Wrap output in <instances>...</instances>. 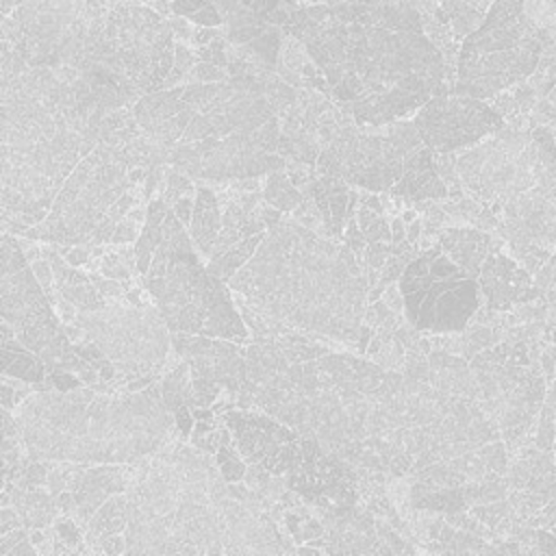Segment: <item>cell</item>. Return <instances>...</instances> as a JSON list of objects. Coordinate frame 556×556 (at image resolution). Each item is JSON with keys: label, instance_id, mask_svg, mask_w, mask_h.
<instances>
[{"label": "cell", "instance_id": "obj_2", "mask_svg": "<svg viewBox=\"0 0 556 556\" xmlns=\"http://www.w3.org/2000/svg\"><path fill=\"white\" fill-rule=\"evenodd\" d=\"M228 285L267 319L276 337L302 330L354 348L371 289L345 243L295 219L271 226Z\"/></svg>", "mask_w": 556, "mask_h": 556}, {"label": "cell", "instance_id": "obj_8", "mask_svg": "<svg viewBox=\"0 0 556 556\" xmlns=\"http://www.w3.org/2000/svg\"><path fill=\"white\" fill-rule=\"evenodd\" d=\"M0 258V313L13 326L15 339L46 363L48 374L74 371L85 384L98 382L100 371L76 354L54 304L11 232H2Z\"/></svg>", "mask_w": 556, "mask_h": 556}, {"label": "cell", "instance_id": "obj_39", "mask_svg": "<svg viewBox=\"0 0 556 556\" xmlns=\"http://www.w3.org/2000/svg\"><path fill=\"white\" fill-rule=\"evenodd\" d=\"M345 232H343V243L356 254V258L363 263V252L367 248V239L356 222V213L354 215H348V222H345Z\"/></svg>", "mask_w": 556, "mask_h": 556}, {"label": "cell", "instance_id": "obj_45", "mask_svg": "<svg viewBox=\"0 0 556 556\" xmlns=\"http://www.w3.org/2000/svg\"><path fill=\"white\" fill-rule=\"evenodd\" d=\"M28 539V528L26 526H20L7 534H0V556H7L20 541Z\"/></svg>", "mask_w": 556, "mask_h": 556}, {"label": "cell", "instance_id": "obj_1", "mask_svg": "<svg viewBox=\"0 0 556 556\" xmlns=\"http://www.w3.org/2000/svg\"><path fill=\"white\" fill-rule=\"evenodd\" d=\"M358 126H384L450 93L447 65L413 0H345L293 11L282 26Z\"/></svg>", "mask_w": 556, "mask_h": 556}, {"label": "cell", "instance_id": "obj_36", "mask_svg": "<svg viewBox=\"0 0 556 556\" xmlns=\"http://www.w3.org/2000/svg\"><path fill=\"white\" fill-rule=\"evenodd\" d=\"M193 178H187L182 172L178 169H167L165 172V187H163V200L167 202V206H174L176 200H180L182 195H189L193 189Z\"/></svg>", "mask_w": 556, "mask_h": 556}, {"label": "cell", "instance_id": "obj_51", "mask_svg": "<svg viewBox=\"0 0 556 556\" xmlns=\"http://www.w3.org/2000/svg\"><path fill=\"white\" fill-rule=\"evenodd\" d=\"M2 408H15V387L7 376H2Z\"/></svg>", "mask_w": 556, "mask_h": 556}, {"label": "cell", "instance_id": "obj_13", "mask_svg": "<svg viewBox=\"0 0 556 556\" xmlns=\"http://www.w3.org/2000/svg\"><path fill=\"white\" fill-rule=\"evenodd\" d=\"M76 324L115 365L113 382L126 389L139 376L163 374L172 348V330L152 306L106 304L100 311H78Z\"/></svg>", "mask_w": 556, "mask_h": 556}, {"label": "cell", "instance_id": "obj_50", "mask_svg": "<svg viewBox=\"0 0 556 556\" xmlns=\"http://www.w3.org/2000/svg\"><path fill=\"white\" fill-rule=\"evenodd\" d=\"M382 300H384L395 313H402V308H404V295H402V291H400V285L391 282V285L387 287Z\"/></svg>", "mask_w": 556, "mask_h": 556}, {"label": "cell", "instance_id": "obj_29", "mask_svg": "<svg viewBox=\"0 0 556 556\" xmlns=\"http://www.w3.org/2000/svg\"><path fill=\"white\" fill-rule=\"evenodd\" d=\"M172 206H167V202L163 198H152L148 202V217L146 224L141 228L139 239L135 241V256H137V276H146L152 263V254L161 241V228H163V219L167 215Z\"/></svg>", "mask_w": 556, "mask_h": 556}, {"label": "cell", "instance_id": "obj_37", "mask_svg": "<svg viewBox=\"0 0 556 556\" xmlns=\"http://www.w3.org/2000/svg\"><path fill=\"white\" fill-rule=\"evenodd\" d=\"M46 480H48V460L30 458V463L24 467L22 476L13 484L22 489H37V486H46Z\"/></svg>", "mask_w": 556, "mask_h": 556}, {"label": "cell", "instance_id": "obj_3", "mask_svg": "<svg viewBox=\"0 0 556 556\" xmlns=\"http://www.w3.org/2000/svg\"><path fill=\"white\" fill-rule=\"evenodd\" d=\"M15 419L30 458L87 465L139 463L176 430L161 380L117 393H98L89 384L33 391L15 406Z\"/></svg>", "mask_w": 556, "mask_h": 556}, {"label": "cell", "instance_id": "obj_23", "mask_svg": "<svg viewBox=\"0 0 556 556\" xmlns=\"http://www.w3.org/2000/svg\"><path fill=\"white\" fill-rule=\"evenodd\" d=\"M439 243L443 245V252L473 278L480 276L486 256L497 250L495 241L478 228H443L439 232Z\"/></svg>", "mask_w": 556, "mask_h": 556}, {"label": "cell", "instance_id": "obj_35", "mask_svg": "<svg viewBox=\"0 0 556 556\" xmlns=\"http://www.w3.org/2000/svg\"><path fill=\"white\" fill-rule=\"evenodd\" d=\"M146 217H148V208H141V206H135L128 211V215L115 226V232H113V239L111 243L115 245H124V243H135L139 239V228H143L146 224Z\"/></svg>", "mask_w": 556, "mask_h": 556}, {"label": "cell", "instance_id": "obj_55", "mask_svg": "<svg viewBox=\"0 0 556 556\" xmlns=\"http://www.w3.org/2000/svg\"><path fill=\"white\" fill-rule=\"evenodd\" d=\"M413 2H415V0H413Z\"/></svg>", "mask_w": 556, "mask_h": 556}, {"label": "cell", "instance_id": "obj_11", "mask_svg": "<svg viewBox=\"0 0 556 556\" xmlns=\"http://www.w3.org/2000/svg\"><path fill=\"white\" fill-rule=\"evenodd\" d=\"M130 165L119 150L109 143H98L87 154L56 193L48 217L26 228L24 237L59 245L91 248L96 228L104 222L111 206L132 187Z\"/></svg>", "mask_w": 556, "mask_h": 556}, {"label": "cell", "instance_id": "obj_14", "mask_svg": "<svg viewBox=\"0 0 556 556\" xmlns=\"http://www.w3.org/2000/svg\"><path fill=\"white\" fill-rule=\"evenodd\" d=\"M480 389V404L497 424L508 445L517 443L532 424L541 400L543 380L521 343H500L471 358Z\"/></svg>", "mask_w": 556, "mask_h": 556}, {"label": "cell", "instance_id": "obj_40", "mask_svg": "<svg viewBox=\"0 0 556 556\" xmlns=\"http://www.w3.org/2000/svg\"><path fill=\"white\" fill-rule=\"evenodd\" d=\"M391 256V243L387 241H371L367 243L365 252H363V267H371V269H382L387 258Z\"/></svg>", "mask_w": 556, "mask_h": 556}, {"label": "cell", "instance_id": "obj_22", "mask_svg": "<svg viewBox=\"0 0 556 556\" xmlns=\"http://www.w3.org/2000/svg\"><path fill=\"white\" fill-rule=\"evenodd\" d=\"M389 193L393 198H400L406 202L443 200L450 195L447 185L443 182V178L437 172L434 152L426 143L406 154L404 174Z\"/></svg>", "mask_w": 556, "mask_h": 556}, {"label": "cell", "instance_id": "obj_10", "mask_svg": "<svg viewBox=\"0 0 556 556\" xmlns=\"http://www.w3.org/2000/svg\"><path fill=\"white\" fill-rule=\"evenodd\" d=\"M556 167V146L545 128L532 132L502 126L491 139L456 156L463 187L482 204L502 211L508 202L536 187Z\"/></svg>", "mask_w": 556, "mask_h": 556}, {"label": "cell", "instance_id": "obj_33", "mask_svg": "<svg viewBox=\"0 0 556 556\" xmlns=\"http://www.w3.org/2000/svg\"><path fill=\"white\" fill-rule=\"evenodd\" d=\"M356 222H358L367 243H371V241H387V243H391V239H393L391 224L387 222L384 213H378V211H374V208H369V206L358 202V206H356Z\"/></svg>", "mask_w": 556, "mask_h": 556}, {"label": "cell", "instance_id": "obj_34", "mask_svg": "<svg viewBox=\"0 0 556 556\" xmlns=\"http://www.w3.org/2000/svg\"><path fill=\"white\" fill-rule=\"evenodd\" d=\"M215 460H217V467H219V471H222V476H224L226 482H241V480H243L245 469H248V463H245V458L241 456V452L237 450L235 441L222 445V447L215 452Z\"/></svg>", "mask_w": 556, "mask_h": 556}, {"label": "cell", "instance_id": "obj_49", "mask_svg": "<svg viewBox=\"0 0 556 556\" xmlns=\"http://www.w3.org/2000/svg\"><path fill=\"white\" fill-rule=\"evenodd\" d=\"M174 419H176V428L180 430L182 437H191V424H193V413L189 406H182L174 413Z\"/></svg>", "mask_w": 556, "mask_h": 556}, {"label": "cell", "instance_id": "obj_30", "mask_svg": "<svg viewBox=\"0 0 556 556\" xmlns=\"http://www.w3.org/2000/svg\"><path fill=\"white\" fill-rule=\"evenodd\" d=\"M265 235H267V232L252 235V237H248V239H243V241L230 245L228 250H224V252L211 256V258H208V265H206L208 271H211L213 276H217V278H222V280L228 282V280L254 256V252H256L258 245L263 243Z\"/></svg>", "mask_w": 556, "mask_h": 556}, {"label": "cell", "instance_id": "obj_31", "mask_svg": "<svg viewBox=\"0 0 556 556\" xmlns=\"http://www.w3.org/2000/svg\"><path fill=\"white\" fill-rule=\"evenodd\" d=\"M163 402L165 406L176 413L182 406L193 408V387H191V369L185 358H180L174 367H169L161 378Z\"/></svg>", "mask_w": 556, "mask_h": 556}, {"label": "cell", "instance_id": "obj_19", "mask_svg": "<svg viewBox=\"0 0 556 556\" xmlns=\"http://www.w3.org/2000/svg\"><path fill=\"white\" fill-rule=\"evenodd\" d=\"M219 526L226 554L295 552L267 510L254 513L250 506L230 495L219 500Z\"/></svg>", "mask_w": 556, "mask_h": 556}, {"label": "cell", "instance_id": "obj_5", "mask_svg": "<svg viewBox=\"0 0 556 556\" xmlns=\"http://www.w3.org/2000/svg\"><path fill=\"white\" fill-rule=\"evenodd\" d=\"M191 235L167 211L161 241L152 254L143 285L154 298L161 317L172 332H191L243 343L250 334L226 280L202 265L191 245Z\"/></svg>", "mask_w": 556, "mask_h": 556}, {"label": "cell", "instance_id": "obj_47", "mask_svg": "<svg viewBox=\"0 0 556 556\" xmlns=\"http://www.w3.org/2000/svg\"><path fill=\"white\" fill-rule=\"evenodd\" d=\"M20 526H24L20 513L11 506H2V510H0V534H7V532H11Z\"/></svg>", "mask_w": 556, "mask_h": 556}, {"label": "cell", "instance_id": "obj_48", "mask_svg": "<svg viewBox=\"0 0 556 556\" xmlns=\"http://www.w3.org/2000/svg\"><path fill=\"white\" fill-rule=\"evenodd\" d=\"M193 204H195V200H191V193L189 195H182L180 200H176L174 202V213H176V217L185 224V226H189L191 224V215H193Z\"/></svg>", "mask_w": 556, "mask_h": 556}, {"label": "cell", "instance_id": "obj_24", "mask_svg": "<svg viewBox=\"0 0 556 556\" xmlns=\"http://www.w3.org/2000/svg\"><path fill=\"white\" fill-rule=\"evenodd\" d=\"M222 215L224 213H222L219 198L215 195V191L208 187H198L193 215H191V224H189V235H191L198 252L206 258H211L215 241L219 237Z\"/></svg>", "mask_w": 556, "mask_h": 556}, {"label": "cell", "instance_id": "obj_6", "mask_svg": "<svg viewBox=\"0 0 556 556\" xmlns=\"http://www.w3.org/2000/svg\"><path fill=\"white\" fill-rule=\"evenodd\" d=\"M543 54V33L523 0H495L484 22L463 39L452 93L495 98L526 80Z\"/></svg>", "mask_w": 556, "mask_h": 556}, {"label": "cell", "instance_id": "obj_7", "mask_svg": "<svg viewBox=\"0 0 556 556\" xmlns=\"http://www.w3.org/2000/svg\"><path fill=\"white\" fill-rule=\"evenodd\" d=\"M115 0H22L2 17V41L33 67H93Z\"/></svg>", "mask_w": 556, "mask_h": 556}, {"label": "cell", "instance_id": "obj_42", "mask_svg": "<svg viewBox=\"0 0 556 556\" xmlns=\"http://www.w3.org/2000/svg\"><path fill=\"white\" fill-rule=\"evenodd\" d=\"M96 554H109V556H117V554H124L126 552V536L124 534H109V536H102L96 547H93Z\"/></svg>", "mask_w": 556, "mask_h": 556}, {"label": "cell", "instance_id": "obj_25", "mask_svg": "<svg viewBox=\"0 0 556 556\" xmlns=\"http://www.w3.org/2000/svg\"><path fill=\"white\" fill-rule=\"evenodd\" d=\"M11 493V506L20 513L24 526L30 528H50L56 521L59 504L50 491L43 489H22L15 484H4Z\"/></svg>", "mask_w": 556, "mask_h": 556}, {"label": "cell", "instance_id": "obj_9", "mask_svg": "<svg viewBox=\"0 0 556 556\" xmlns=\"http://www.w3.org/2000/svg\"><path fill=\"white\" fill-rule=\"evenodd\" d=\"M174 61L176 35L169 22L146 4L115 0L91 70H102L139 100L165 89Z\"/></svg>", "mask_w": 556, "mask_h": 556}, {"label": "cell", "instance_id": "obj_12", "mask_svg": "<svg viewBox=\"0 0 556 556\" xmlns=\"http://www.w3.org/2000/svg\"><path fill=\"white\" fill-rule=\"evenodd\" d=\"M404 315L421 332L456 334L480 306V285L456 265L441 243L419 252L400 278Z\"/></svg>", "mask_w": 556, "mask_h": 556}, {"label": "cell", "instance_id": "obj_17", "mask_svg": "<svg viewBox=\"0 0 556 556\" xmlns=\"http://www.w3.org/2000/svg\"><path fill=\"white\" fill-rule=\"evenodd\" d=\"M285 482L308 506L339 508L361 502L356 465L328 452L313 437L302 434L295 460L285 473Z\"/></svg>", "mask_w": 556, "mask_h": 556}, {"label": "cell", "instance_id": "obj_28", "mask_svg": "<svg viewBox=\"0 0 556 556\" xmlns=\"http://www.w3.org/2000/svg\"><path fill=\"white\" fill-rule=\"evenodd\" d=\"M0 348H2V376L17 378L30 384L48 378L46 363L26 345H22L17 339L0 341Z\"/></svg>", "mask_w": 556, "mask_h": 556}, {"label": "cell", "instance_id": "obj_16", "mask_svg": "<svg viewBox=\"0 0 556 556\" xmlns=\"http://www.w3.org/2000/svg\"><path fill=\"white\" fill-rule=\"evenodd\" d=\"M419 146H424V139L415 119L361 126V135L345 161L343 180L371 193L391 191L404 174L406 154Z\"/></svg>", "mask_w": 556, "mask_h": 556}, {"label": "cell", "instance_id": "obj_44", "mask_svg": "<svg viewBox=\"0 0 556 556\" xmlns=\"http://www.w3.org/2000/svg\"><path fill=\"white\" fill-rule=\"evenodd\" d=\"M54 248H56L59 254H63V258H65L70 265H74V267L87 265V261H89V256H91V248H85V245H59V243H54Z\"/></svg>", "mask_w": 556, "mask_h": 556}, {"label": "cell", "instance_id": "obj_38", "mask_svg": "<svg viewBox=\"0 0 556 556\" xmlns=\"http://www.w3.org/2000/svg\"><path fill=\"white\" fill-rule=\"evenodd\" d=\"M226 78H228V72L208 61H198L193 65V70L187 74V80H191V83H219Z\"/></svg>", "mask_w": 556, "mask_h": 556}, {"label": "cell", "instance_id": "obj_53", "mask_svg": "<svg viewBox=\"0 0 556 556\" xmlns=\"http://www.w3.org/2000/svg\"><path fill=\"white\" fill-rule=\"evenodd\" d=\"M391 235H393L391 243H402V241H406V226H404V219H402V217H395V219L391 222Z\"/></svg>", "mask_w": 556, "mask_h": 556}, {"label": "cell", "instance_id": "obj_4", "mask_svg": "<svg viewBox=\"0 0 556 556\" xmlns=\"http://www.w3.org/2000/svg\"><path fill=\"white\" fill-rule=\"evenodd\" d=\"M182 439V437H180ZM167 441L135 463L126 554H224L219 500L228 495L215 454Z\"/></svg>", "mask_w": 556, "mask_h": 556}, {"label": "cell", "instance_id": "obj_21", "mask_svg": "<svg viewBox=\"0 0 556 556\" xmlns=\"http://www.w3.org/2000/svg\"><path fill=\"white\" fill-rule=\"evenodd\" d=\"M135 471V463H100L89 465L85 476L80 478L78 486L72 491L76 497V513L74 519L83 528L89 526L93 513L115 493H126L130 478Z\"/></svg>", "mask_w": 556, "mask_h": 556}, {"label": "cell", "instance_id": "obj_52", "mask_svg": "<svg viewBox=\"0 0 556 556\" xmlns=\"http://www.w3.org/2000/svg\"><path fill=\"white\" fill-rule=\"evenodd\" d=\"M421 232H424V219H413L408 226H406V241L408 243H419V237H421Z\"/></svg>", "mask_w": 556, "mask_h": 556}, {"label": "cell", "instance_id": "obj_18", "mask_svg": "<svg viewBox=\"0 0 556 556\" xmlns=\"http://www.w3.org/2000/svg\"><path fill=\"white\" fill-rule=\"evenodd\" d=\"M219 417L222 424L228 426L245 463L261 465L274 476H285L289 471L302 439L295 428L263 410H245L237 406Z\"/></svg>", "mask_w": 556, "mask_h": 556}, {"label": "cell", "instance_id": "obj_46", "mask_svg": "<svg viewBox=\"0 0 556 556\" xmlns=\"http://www.w3.org/2000/svg\"><path fill=\"white\" fill-rule=\"evenodd\" d=\"M208 4V0H174L172 2V11L176 15H182V17H193L200 9H204Z\"/></svg>", "mask_w": 556, "mask_h": 556}, {"label": "cell", "instance_id": "obj_27", "mask_svg": "<svg viewBox=\"0 0 556 556\" xmlns=\"http://www.w3.org/2000/svg\"><path fill=\"white\" fill-rule=\"evenodd\" d=\"M126 526H128V497H126V493H115L93 513L83 536H85V543L89 545V549L93 552L96 543L102 536L124 534Z\"/></svg>", "mask_w": 556, "mask_h": 556}, {"label": "cell", "instance_id": "obj_32", "mask_svg": "<svg viewBox=\"0 0 556 556\" xmlns=\"http://www.w3.org/2000/svg\"><path fill=\"white\" fill-rule=\"evenodd\" d=\"M263 198L274 208L293 213L302 204L304 193H302V189H298L291 182L287 169H278V172L267 174V180H265V187H263Z\"/></svg>", "mask_w": 556, "mask_h": 556}, {"label": "cell", "instance_id": "obj_41", "mask_svg": "<svg viewBox=\"0 0 556 556\" xmlns=\"http://www.w3.org/2000/svg\"><path fill=\"white\" fill-rule=\"evenodd\" d=\"M91 276V282L96 285V289L104 295V298H115V300H119V298H126V293L130 291L128 289V280L126 282H117V280H113V278H100L96 271L93 274H89Z\"/></svg>", "mask_w": 556, "mask_h": 556}, {"label": "cell", "instance_id": "obj_54", "mask_svg": "<svg viewBox=\"0 0 556 556\" xmlns=\"http://www.w3.org/2000/svg\"><path fill=\"white\" fill-rule=\"evenodd\" d=\"M402 219H404V222H408V224H410V222H413V219H417V213H415V211H406V213H404V215H402Z\"/></svg>", "mask_w": 556, "mask_h": 556}, {"label": "cell", "instance_id": "obj_43", "mask_svg": "<svg viewBox=\"0 0 556 556\" xmlns=\"http://www.w3.org/2000/svg\"><path fill=\"white\" fill-rule=\"evenodd\" d=\"M239 2L245 4L248 9H252L254 13L267 17L269 22H274V17L280 11V7L287 4V0H239Z\"/></svg>", "mask_w": 556, "mask_h": 556}, {"label": "cell", "instance_id": "obj_26", "mask_svg": "<svg viewBox=\"0 0 556 556\" xmlns=\"http://www.w3.org/2000/svg\"><path fill=\"white\" fill-rule=\"evenodd\" d=\"M495 0H439L434 17L450 26L454 39L471 35L486 17Z\"/></svg>", "mask_w": 556, "mask_h": 556}, {"label": "cell", "instance_id": "obj_20", "mask_svg": "<svg viewBox=\"0 0 556 556\" xmlns=\"http://www.w3.org/2000/svg\"><path fill=\"white\" fill-rule=\"evenodd\" d=\"M478 278L480 289L486 295L489 311H508L510 306L539 295L530 274L497 250L486 256Z\"/></svg>", "mask_w": 556, "mask_h": 556}, {"label": "cell", "instance_id": "obj_15", "mask_svg": "<svg viewBox=\"0 0 556 556\" xmlns=\"http://www.w3.org/2000/svg\"><path fill=\"white\" fill-rule=\"evenodd\" d=\"M424 143L434 152H456L480 143L504 126V115L480 98L441 93L430 98L415 115Z\"/></svg>", "mask_w": 556, "mask_h": 556}]
</instances>
